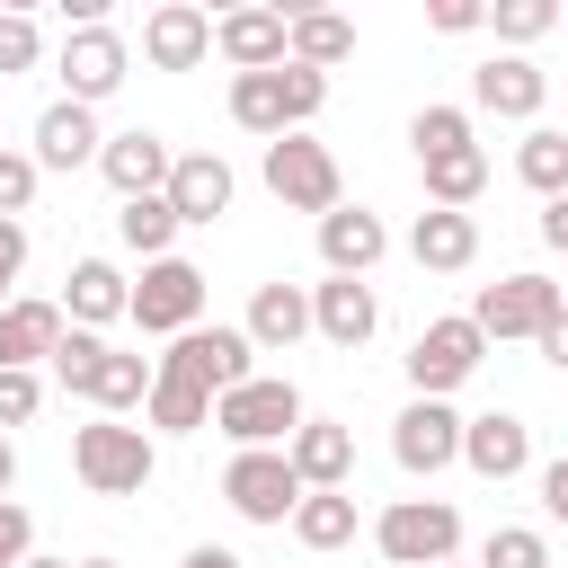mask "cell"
Segmentation results:
<instances>
[{
	"label": "cell",
	"instance_id": "40",
	"mask_svg": "<svg viewBox=\"0 0 568 568\" xmlns=\"http://www.w3.org/2000/svg\"><path fill=\"white\" fill-rule=\"evenodd\" d=\"M36 408H44V382H36V373H0V435L27 426Z\"/></svg>",
	"mask_w": 568,
	"mask_h": 568
},
{
	"label": "cell",
	"instance_id": "3",
	"mask_svg": "<svg viewBox=\"0 0 568 568\" xmlns=\"http://www.w3.org/2000/svg\"><path fill=\"white\" fill-rule=\"evenodd\" d=\"M71 470H80L89 497H142L151 470H160V444L142 426H124V417H98V426L71 435Z\"/></svg>",
	"mask_w": 568,
	"mask_h": 568
},
{
	"label": "cell",
	"instance_id": "28",
	"mask_svg": "<svg viewBox=\"0 0 568 568\" xmlns=\"http://www.w3.org/2000/svg\"><path fill=\"white\" fill-rule=\"evenodd\" d=\"M426 169V204L435 213H470V195L488 186V151L479 142H462V151H444V160H417Z\"/></svg>",
	"mask_w": 568,
	"mask_h": 568
},
{
	"label": "cell",
	"instance_id": "41",
	"mask_svg": "<svg viewBox=\"0 0 568 568\" xmlns=\"http://www.w3.org/2000/svg\"><path fill=\"white\" fill-rule=\"evenodd\" d=\"M426 27H435V36H470V27H488V9H479V0H435Z\"/></svg>",
	"mask_w": 568,
	"mask_h": 568
},
{
	"label": "cell",
	"instance_id": "42",
	"mask_svg": "<svg viewBox=\"0 0 568 568\" xmlns=\"http://www.w3.org/2000/svg\"><path fill=\"white\" fill-rule=\"evenodd\" d=\"M18 266H27V222H0V293L18 284Z\"/></svg>",
	"mask_w": 568,
	"mask_h": 568
},
{
	"label": "cell",
	"instance_id": "37",
	"mask_svg": "<svg viewBox=\"0 0 568 568\" xmlns=\"http://www.w3.org/2000/svg\"><path fill=\"white\" fill-rule=\"evenodd\" d=\"M36 62H44L36 18H27V9H0V80H9V71H36Z\"/></svg>",
	"mask_w": 568,
	"mask_h": 568
},
{
	"label": "cell",
	"instance_id": "16",
	"mask_svg": "<svg viewBox=\"0 0 568 568\" xmlns=\"http://www.w3.org/2000/svg\"><path fill=\"white\" fill-rule=\"evenodd\" d=\"M541 98H550V71H541L532 53H488V62L470 71V106H488V115L532 124V115H541Z\"/></svg>",
	"mask_w": 568,
	"mask_h": 568
},
{
	"label": "cell",
	"instance_id": "43",
	"mask_svg": "<svg viewBox=\"0 0 568 568\" xmlns=\"http://www.w3.org/2000/svg\"><path fill=\"white\" fill-rule=\"evenodd\" d=\"M541 506L568 524V453H559V462H541Z\"/></svg>",
	"mask_w": 568,
	"mask_h": 568
},
{
	"label": "cell",
	"instance_id": "15",
	"mask_svg": "<svg viewBox=\"0 0 568 568\" xmlns=\"http://www.w3.org/2000/svg\"><path fill=\"white\" fill-rule=\"evenodd\" d=\"M169 169H178V151L151 133V124H124V133H106V151H98V178L133 204V195H169Z\"/></svg>",
	"mask_w": 568,
	"mask_h": 568
},
{
	"label": "cell",
	"instance_id": "50",
	"mask_svg": "<svg viewBox=\"0 0 568 568\" xmlns=\"http://www.w3.org/2000/svg\"><path fill=\"white\" fill-rule=\"evenodd\" d=\"M444 568H462V559H444Z\"/></svg>",
	"mask_w": 568,
	"mask_h": 568
},
{
	"label": "cell",
	"instance_id": "36",
	"mask_svg": "<svg viewBox=\"0 0 568 568\" xmlns=\"http://www.w3.org/2000/svg\"><path fill=\"white\" fill-rule=\"evenodd\" d=\"M479 568H550V541H541L532 524H497V532L479 541Z\"/></svg>",
	"mask_w": 568,
	"mask_h": 568
},
{
	"label": "cell",
	"instance_id": "27",
	"mask_svg": "<svg viewBox=\"0 0 568 568\" xmlns=\"http://www.w3.org/2000/svg\"><path fill=\"white\" fill-rule=\"evenodd\" d=\"M408 257L426 266V275H462L470 257H479V222L470 213H417V231H408Z\"/></svg>",
	"mask_w": 568,
	"mask_h": 568
},
{
	"label": "cell",
	"instance_id": "13",
	"mask_svg": "<svg viewBox=\"0 0 568 568\" xmlns=\"http://www.w3.org/2000/svg\"><path fill=\"white\" fill-rule=\"evenodd\" d=\"M462 426H470V417H453V399H408V408L390 417V462H399L408 479H435V470L462 462Z\"/></svg>",
	"mask_w": 568,
	"mask_h": 568
},
{
	"label": "cell",
	"instance_id": "44",
	"mask_svg": "<svg viewBox=\"0 0 568 568\" xmlns=\"http://www.w3.org/2000/svg\"><path fill=\"white\" fill-rule=\"evenodd\" d=\"M532 346H541V364H559V373H568V311H559V320H550Z\"/></svg>",
	"mask_w": 568,
	"mask_h": 568
},
{
	"label": "cell",
	"instance_id": "14",
	"mask_svg": "<svg viewBox=\"0 0 568 568\" xmlns=\"http://www.w3.org/2000/svg\"><path fill=\"white\" fill-rule=\"evenodd\" d=\"M213 53L231 62V80L275 71V62H293V18L284 9H231V18H213Z\"/></svg>",
	"mask_w": 568,
	"mask_h": 568
},
{
	"label": "cell",
	"instance_id": "7",
	"mask_svg": "<svg viewBox=\"0 0 568 568\" xmlns=\"http://www.w3.org/2000/svg\"><path fill=\"white\" fill-rule=\"evenodd\" d=\"M479 355H488V337H479L470 311H462V320H426V328L408 337V382H417V399H453V390L479 373Z\"/></svg>",
	"mask_w": 568,
	"mask_h": 568
},
{
	"label": "cell",
	"instance_id": "46",
	"mask_svg": "<svg viewBox=\"0 0 568 568\" xmlns=\"http://www.w3.org/2000/svg\"><path fill=\"white\" fill-rule=\"evenodd\" d=\"M178 568H240V559H231V550H222V541H195V550H186V559H178Z\"/></svg>",
	"mask_w": 568,
	"mask_h": 568
},
{
	"label": "cell",
	"instance_id": "21",
	"mask_svg": "<svg viewBox=\"0 0 568 568\" xmlns=\"http://www.w3.org/2000/svg\"><path fill=\"white\" fill-rule=\"evenodd\" d=\"M462 462H470L479 479H515V470H532V426H524L515 408H488V417L462 426Z\"/></svg>",
	"mask_w": 568,
	"mask_h": 568
},
{
	"label": "cell",
	"instance_id": "45",
	"mask_svg": "<svg viewBox=\"0 0 568 568\" xmlns=\"http://www.w3.org/2000/svg\"><path fill=\"white\" fill-rule=\"evenodd\" d=\"M541 240L568 257V195H559V204H541Z\"/></svg>",
	"mask_w": 568,
	"mask_h": 568
},
{
	"label": "cell",
	"instance_id": "25",
	"mask_svg": "<svg viewBox=\"0 0 568 568\" xmlns=\"http://www.w3.org/2000/svg\"><path fill=\"white\" fill-rule=\"evenodd\" d=\"M133 311V284L106 266V257H80L71 275H62V320L71 328H106V320H124Z\"/></svg>",
	"mask_w": 568,
	"mask_h": 568
},
{
	"label": "cell",
	"instance_id": "19",
	"mask_svg": "<svg viewBox=\"0 0 568 568\" xmlns=\"http://www.w3.org/2000/svg\"><path fill=\"white\" fill-rule=\"evenodd\" d=\"M311 328L328 337V346H364L373 328H382V302H373V284L364 275H328V284H311Z\"/></svg>",
	"mask_w": 568,
	"mask_h": 568
},
{
	"label": "cell",
	"instance_id": "4",
	"mask_svg": "<svg viewBox=\"0 0 568 568\" xmlns=\"http://www.w3.org/2000/svg\"><path fill=\"white\" fill-rule=\"evenodd\" d=\"M213 426H222L240 453H284V444L302 435V390H293L284 373H257V382H240V390L213 399Z\"/></svg>",
	"mask_w": 568,
	"mask_h": 568
},
{
	"label": "cell",
	"instance_id": "47",
	"mask_svg": "<svg viewBox=\"0 0 568 568\" xmlns=\"http://www.w3.org/2000/svg\"><path fill=\"white\" fill-rule=\"evenodd\" d=\"M9 488H18V444L0 435V497H9Z\"/></svg>",
	"mask_w": 568,
	"mask_h": 568
},
{
	"label": "cell",
	"instance_id": "51",
	"mask_svg": "<svg viewBox=\"0 0 568 568\" xmlns=\"http://www.w3.org/2000/svg\"><path fill=\"white\" fill-rule=\"evenodd\" d=\"M0 311H9V293H0Z\"/></svg>",
	"mask_w": 568,
	"mask_h": 568
},
{
	"label": "cell",
	"instance_id": "32",
	"mask_svg": "<svg viewBox=\"0 0 568 568\" xmlns=\"http://www.w3.org/2000/svg\"><path fill=\"white\" fill-rule=\"evenodd\" d=\"M346 53H355V18H337V9H293V62L337 71Z\"/></svg>",
	"mask_w": 568,
	"mask_h": 568
},
{
	"label": "cell",
	"instance_id": "35",
	"mask_svg": "<svg viewBox=\"0 0 568 568\" xmlns=\"http://www.w3.org/2000/svg\"><path fill=\"white\" fill-rule=\"evenodd\" d=\"M462 142H470V115H462V106H417V115H408V151H417V160H444V151H462Z\"/></svg>",
	"mask_w": 568,
	"mask_h": 568
},
{
	"label": "cell",
	"instance_id": "33",
	"mask_svg": "<svg viewBox=\"0 0 568 568\" xmlns=\"http://www.w3.org/2000/svg\"><path fill=\"white\" fill-rule=\"evenodd\" d=\"M142 417H151L160 435H195V426H213V390H195V382H178V373H151Z\"/></svg>",
	"mask_w": 568,
	"mask_h": 568
},
{
	"label": "cell",
	"instance_id": "6",
	"mask_svg": "<svg viewBox=\"0 0 568 568\" xmlns=\"http://www.w3.org/2000/svg\"><path fill=\"white\" fill-rule=\"evenodd\" d=\"M266 195L284 204V213H337L346 204V178H337V151L328 142H311V133H284V142H266Z\"/></svg>",
	"mask_w": 568,
	"mask_h": 568
},
{
	"label": "cell",
	"instance_id": "34",
	"mask_svg": "<svg viewBox=\"0 0 568 568\" xmlns=\"http://www.w3.org/2000/svg\"><path fill=\"white\" fill-rule=\"evenodd\" d=\"M559 18H568L559 0H497V9H488V27H497V44H506V53H524V44H541V36L559 27Z\"/></svg>",
	"mask_w": 568,
	"mask_h": 568
},
{
	"label": "cell",
	"instance_id": "1",
	"mask_svg": "<svg viewBox=\"0 0 568 568\" xmlns=\"http://www.w3.org/2000/svg\"><path fill=\"white\" fill-rule=\"evenodd\" d=\"M151 355H124V346H106L98 328H71L62 346H53V382L62 390H80L98 417H124V408H142L151 399Z\"/></svg>",
	"mask_w": 568,
	"mask_h": 568
},
{
	"label": "cell",
	"instance_id": "31",
	"mask_svg": "<svg viewBox=\"0 0 568 568\" xmlns=\"http://www.w3.org/2000/svg\"><path fill=\"white\" fill-rule=\"evenodd\" d=\"M515 178H524L541 204H559V195H568V133H559V124H532V133L515 142Z\"/></svg>",
	"mask_w": 568,
	"mask_h": 568
},
{
	"label": "cell",
	"instance_id": "9",
	"mask_svg": "<svg viewBox=\"0 0 568 568\" xmlns=\"http://www.w3.org/2000/svg\"><path fill=\"white\" fill-rule=\"evenodd\" d=\"M257 346H248V328H186V337H169V355H160V373H178V382H195V390H240V382H257V364H248Z\"/></svg>",
	"mask_w": 568,
	"mask_h": 568
},
{
	"label": "cell",
	"instance_id": "39",
	"mask_svg": "<svg viewBox=\"0 0 568 568\" xmlns=\"http://www.w3.org/2000/svg\"><path fill=\"white\" fill-rule=\"evenodd\" d=\"M36 559V515L18 497H0V568H27Z\"/></svg>",
	"mask_w": 568,
	"mask_h": 568
},
{
	"label": "cell",
	"instance_id": "5",
	"mask_svg": "<svg viewBox=\"0 0 568 568\" xmlns=\"http://www.w3.org/2000/svg\"><path fill=\"white\" fill-rule=\"evenodd\" d=\"M373 550H382L390 568H444V559L462 550V506H453V497H399V506H382Z\"/></svg>",
	"mask_w": 568,
	"mask_h": 568
},
{
	"label": "cell",
	"instance_id": "8",
	"mask_svg": "<svg viewBox=\"0 0 568 568\" xmlns=\"http://www.w3.org/2000/svg\"><path fill=\"white\" fill-rule=\"evenodd\" d=\"M142 337H186V328H204V266H186V257H160V266H142V284H133V311H124Z\"/></svg>",
	"mask_w": 568,
	"mask_h": 568
},
{
	"label": "cell",
	"instance_id": "12",
	"mask_svg": "<svg viewBox=\"0 0 568 568\" xmlns=\"http://www.w3.org/2000/svg\"><path fill=\"white\" fill-rule=\"evenodd\" d=\"M559 311H568V293H559L550 275H497V284H479V302H470L479 337H541Z\"/></svg>",
	"mask_w": 568,
	"mask_h": 568
},
{
	"label": "cell",
	"instance_id": "20",
	"mask_svg": "<svg viewBox=\"0 0 568 568\" xmlns=\"http://www.w3.org/2000/svg\"><path fill=\"white\" fill-rule=\"evenodd\" d=\"M382 248H390V222L364 213V204H337V213L320 222V266H328V275H373Z\"/></svg>",
	"mask_w": 568,
	"mask_h": 568
},
{
	"label": "cell",
	"instance_id": "18",
	"mask_svg": "<svg viewBox=\"0 0 568 568\" xmlns=\"http://www.w3.org/2000/svg\"><path fill=\"white\" fill-rule=\"evenodd\" d=\"M231 195H240V178H231L222 151H178V169H169V213L178 222H222Z\"/></svg>",
	"mask_w": 568,
	"mask_h": 568
},
{
	"label": "cell",
	"instance_id": "10",
	"mask_svg": "<svg viewBox=\"0 0 568 568\" xmlns=\"http://www.w3.org/2000/svg\"><path fill=\"white\" fill-rule=\"evenodd\" d=\"M222 497H231L240 524H293V506H302L311 488H302V470H293L284 453H231Z\"/></svg>",
	"mask_w": 568,
	"mask_h": 568
},
{
	"label": "cell",
	"instance_id": "22",
	"mask_svg": "<svg viewBox=\"0 0 568 568\" xmlns=\"http://www.w3.org/2000/svg\"><path fill=\"white\" fill-rule=\"evenodd\" d=\"M62 337H71L62 302H9V311H0V373H36V364H53Z\"/></svg>",
	"mask_w": 568,
	"mask_h": 568
},
{
	"label": "cell",
	"instance_id": "29",
	"mask_svg": "<svg viewBox=\"0 0 568 568\" xmlns=\"http://www.w3.org/2000/svg\"><path fill=\"white\" fill-rule=\"evenodd\" d=\"M178 231H186V222L169 213V195H133V204H115V240H124V248H133L142 266H160V257H178V248H169Z\"/></svg>",
	"mask_w": 568,
	"mask_h": 568
},
{
	"label": "cell",
	"instance_id": "30",
	"mask_svg": "<svg viewBox=\"0 0 568 568\" xmlns=\"http://www.w3.org/2000/svg\"><path fill=\"white\" fill-rule=\"evenodd\" d=\"M293 541H302V550H346V541H355V497H346V488H311V497L293 506Z\"/></svg>",
	"mask_w": 568,
	"mask_h": 568
},
{
	"label": "cell",
	"instance_id": "26",
	"mask_svg": "<svg viewBox=\"0 0 568 568\" xmlns=\"http://www.w3.org/2000/svg\"><path fill=\"white\" fill-rule=\"evenodd\" d=\"M284 462L302 470V488H346L355 479V435L337 417H302V435L284 444Z\"/></svg>",
	"mask_w": 568,
	"mask_h": 568
},
{
	"label": "cell",
	"instance_id": "48",
	"mask_svg": "<svg viewBox=\"0 0 568 568\" xmlns=\"http://www.w3.org/2000/svg\"><path fill=\"white\" fill-rule=\"evenodd\" d=\"M27 568H71V559H27Z\"/></svg>",
	"mask_w": 568,
	"mask_h": 568
},
{
	"label": "cell",
	"instance_id": "24",
	"mask_svg": "<svg viewBox=\"0 0 568 568\" xmlns=\"http://www.w3.org/2000/svg\"><path fill=\"white\" fill-rule=\"evenodd\" d=\"M240 328H248V346H257V355H284V346H302V337H311V293L275 275V284H257V293H248V320H240Z\"/></svg>",
	"mask_w": 568,
	"mask_h": 568
},
{
	"label": "cell",
	"instance_id": "11",
	"mask_svg": "<svg viewBox=\"0 0 568 568\" xmlns=\"http://www.w3.org/2000/svg\"><path fill=\"white\" fill-rule=\"evenodd\" d=\"M53 71H62V98H71V106H98V98H115V89H124L133 44L98 18V27H71V36H62V62H53Z\"/></svg>",
	"mask_w": 568,
	"mask_h": 568
},
{
	"label": "cell",
	"instance_id": "38",
	"mask_svg": "<svg viewBox=\"0 0 568 568\" xmlns=\"http://www.w3.org/2000/svg\"><path fill=\"white\" fill-rule=\"evenodd\" d=\"M36 151H0V222H18L27 204H36Z\"/></svg>",
	"mask_w": 568,
	"mask_h": 568
},
{
	"label": "cell",
	"instance_id": "49",
	"mask_svg": "<svg viewBox=\"0 0 568 568\" xmlns=\"http://www.w3.org/2000/svg\"><path fill=\"white\" fill-rule=\"evenodd\" d=\"M71 568H115V559H71Z\"/></svg>",
	"mask_w": 568,
	"mask_h": 568
},
{
	"label": "cell",
	"instance_id": "2",
	"mask_svg": "<svg viewBox=\"0 0 568 568\" xmlns=\"http://www.w3.org/2000/svg\"><path fill=\"white\" fill-rule=\"evenodd\" d=\"M320 106H328V71H311V62H275V71H240L231 80V124L257 133V142L302 133Z\"/></svg>",
	"mask_w": 568,
	"mask_h": 568
},
{
	"label": "cell",
	"instance_id": "23",
	"mask_svg": "<svg viewBox=\"0 0 568 568\" xmlns=\"http://www.w3.org/2000/svg\"><path fill=\"white\" fill-rule=\"evenodd\" d=\"M106 151V133H98V106H71V98H53L44 115H36V169H89Z\"/></svg>",
	"mask_w": 568,
	"mask_h": 568
},
{
	"label": "cell",
	"instance_id": "17",
	"mask_svg": "<svg viewBox=\"0 0 568 568\" xmlns=\"http://www.w3.org/2000/svg\"><path fill=\"white\" fill-rule=\"evenodd\" d=\"M213 53V18L195 9V0H160L151 18H142V62L151 71H195Z\"/></svg>",
	"mask_w": 568,
	"mask_h": 568
}]
</instances>
